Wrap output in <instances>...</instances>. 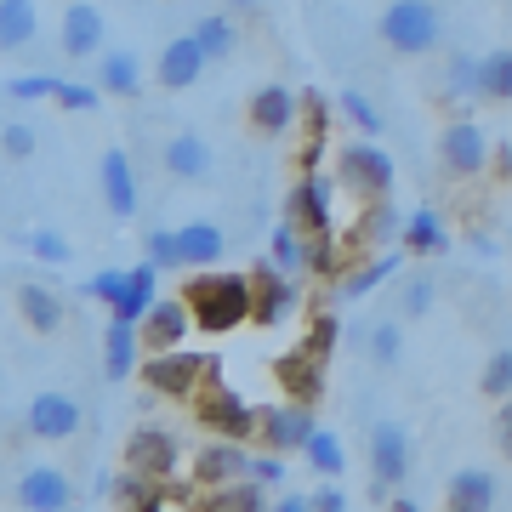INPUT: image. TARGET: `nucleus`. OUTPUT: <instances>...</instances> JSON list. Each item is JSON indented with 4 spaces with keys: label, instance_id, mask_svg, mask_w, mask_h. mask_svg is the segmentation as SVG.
Masks as SVG:
<instances>
[{
    "label": "nucleus",
    "instance_id": "15",
    "mask_svg": "<svg viewBox=\"0 0 512 512\" xmlns=\"http://www.w3.org/2000/svg\"><path fill=\"white\" fill-rule=\"evenodd\" d=\"M97 183H103V205H109L114 217L120 222L137 217V171H131L126 148H103V160H97Z\"/></svg>",
    "mask_w": 512,
    "mask_h": 512
},
{
    "label": "nucleus",
    "instance_id": "53",
    "mask_svg": "<svg viewBox=\"0 0 512 512\" xmlns=\"http://www.w3.org/2000/svg\"><path fill=\"white\" fill-rule=\"evenodd\" d=\"M234 12H262V0H228Z\"/></svg>",
    "mask_w": 512,
    "mask_h": 512
},
{
    "label": "nucleus",
    "instance_id": "47",
    "mask_svg": "<svg viewBox=\"0 0 512 512\" xmlns=\"http://www.w3.org/2000/svg\"><path fill=\"white\" fill-rule=\"evenodd\" d=\"M427 308H433V279H410V285H404V313L416 319V313H427Z\"/></svg>",
    "mask_w": 512,
    "mask_h": 512
},
{
    "label": "nucleus",
    "instance_id": "52",
    "mask_svg": "<svg viewBox=\"0 0 512 512\" xmlns=\"http://www.w3.org/2000/svg\"><path fill=\"white\" fill-rule=\"evenodd\" d=\"M274 512H313V495H274Z\"/></svg>",
    "mask_w": 512,
    "mask_h": 512
},
{
    "label": "nucleus",
    "instance_id": "2",
    "mask_svg": "<svg viewBox=\"0 0 512 512\" xmlns=\"http://www.w3.org/2000/svg\"><path fill=\"white\" fill-rule=\"evenodd\" d=\"M376 35H382L387 52H399V57L439 52V40H444L439 0H393V6L382 12V23H376Z\"/></svg>",
    "mask_w": 512,
    "mask_h": 512
},
{
    "label": "nucleus",
    "instance_id": "10",
    "mask_svg": "<svg viewBox=\"0 0 512 512\" xmlns=\"http://www.w3.org/2000/svg\"><path fill=\"white\" fill-rule=\"evenodd\" d=\"M251 285H256V308H251L256 325H285L296 313V274H285L274 262H256Z\"/></svg>",
    "mask_w": 512,
    "mask_h": 512
},
{
    "label": "nucleus",
    "instance_id": "28",
    "mask_svg": "<svg viewBox=\"0 0 512 512\" xmlns=\"http://www.w3.org/2000/svg\"><path fill=\"white\" fill-rule=\"evenodd\" d=\"M478 97L484 103H512V46L478 57Z\"/></svg>",
    "mask_w": 512,
    "mask_h": 512
},
{
    "label": "nucleus",
    "instance_id": "41",
    "mask_svg": "<svg viewBox=\"0 0 512 512\" xmlns=\"http://www.w3.org/2000/svg\"><path fill=\"white\" fill-rule=\"evenodd\" d=\"M52 103H63L69 114H92L97 103H103V86H97V80H92V86H86V80H63Z\"/></svg>",
    "mask_w": 512,
    "mask_h": 512
},
{
    "label": "nucleus",
    "instance_id": "30",
    "mask_svg": "<svg viewBox=\"0 0 512 512\" xmlns=\"http://www.w3.org/2000/svg\"><path fill=\"white\" fill-rule=\"evenodd\" d=\"M319 365H325V359H313L308 348L291 353V359L279 365V382H285V393H291V399H302V404H313V399H319V382H325V376H319Z\"/></svg>",
    "mask_w": 512,
    "mask_h": 512
},
{
    "label": "nucleus",
    "instance_id": "54",
    "mask_svg": "<svg viewBox=\"0 0 512 512\" xmlns=\"http://www.w3.org/2000/svg\"><path fill=\"white\" fill-rule=\"evenodd\" d=\"M0 92H6V86H0Z\"/></svg>",
    "mask_w": 512,
    "mask_h": 512
},
{
    "label": "nucleus",
    "instance_id": "1",
    "mask_svg": "<svg viewBox=\"0 0 512 512\" xmlns=\"http://www.w3.org/2000/svg\"><path fill=\"white\" fill-rule=\"evenodd\" d=\"M188 308H194V325L205 336H228L251 319L256 308V285L251 274H222V268H200V279H188Z\"/></svg>",
    "mask_w": 512,
    "mask_h": 512
},
{
    "label": "nucleus",
    "instance_id": "49",
    "mask_svg": "<svg viewBox=\"0 0 512 512\" xmlns=\"http://www.w3.org/2000/svg\"><path fill=\"white\" fill-rule=\"evenodd\" d=\"M495 444H501V456L512 461V399H501V410H495Z\"/></svg>",
    "mask_w": 512,
    "mask_h": 512
},
{
    "label": "nucleus",
    "instance_id": "37",
    "mask_svg": "<svg viewBox=\"0 0 512 512\" xmlns=\"http://www.w3.org/2000/svg\"><path fill=\"white\" fill-rule=\"evenodd\" d=\"M274 268H285V274H302L308 268V239H302L296 222H285L274 234Z\"/></svg>",
    "mask_w": 512,
    "mask_h": 512
},
{
    "label": "nucleus",
    "instance_id": "34",
    "mask_svg": "<svg viewBox=\"0 0 512 512\" xmlns=\"http://www.w3.org/2000/svg\"><path fill=\"white\" fill-rule=\"evenodd\" d=\"M336 114H342L353 131H365V137H376V131L387 126L382 114H376V103H370L365 92H353V86H342V92H336Z\"/></svg>",
    "mask_w": 512,
    "mask_h": 512
},
{
    "label": "nucleus",
    "instance_id": "51",
    "mask_svg": "<svg viewBox=\"0 0 512 512\" xmlns=\"http://www.w3.org/2000/svg\"><path fill=\"white\" fill-rule=\"evenodd\" d=\"M313 512H348V495L342 490H313Z\"/></svg>",
    "mask_w": 512,
    "mask_h": 512
},
{
    "label": "nucleus",
    "instance_id": "17",
    "mask_svg": "<svg viewBox=\"0 0 512 512\" xmlns=\"http://www.w3.org/2000/svg\"><path fill=\"white\" fill-rule=\"evenodd\" d=\"M18 507H29V512H63V507H74L69 473H57V467H29V473L18 478Z\"/></svg>",
    "mask_w": 512,
    "mask_h": 512
},
{
    "label": "nucleus",
    "instance_id": "39",
    "mask_svg": "<svg viewBox=\"0 0 512 512\" xmlns=\"http://www.w3.org/2000/svg\"><path fill=\"white\" fill-rule=\"evenodd\" d=\"M399 353H404V325L399 319H382V325L370 330V359H376V365H399Z\"/></svg>",
    "mask_w": 512,
    "mask_h": 512
},
{
    "label": "nucleus",
    "instance_id": "29",
    "mask_svg": "<svg viewBox=\"0 0 512 512\" xmlns=\"http://www.w3.org/2000/svg\"><path fill=\"white\" fill-rule=\"evenodd\" d=\"M18 313H23V325L40 330V336H52V330L63 325V302H57L46 285H23V291H18Z\"/></svg>",
    "mask_w": 512,
    "mask_h": 512
},
{
    "label": "nucleus",
    "instance_id": "20",
    "mask_svg": "<svg viewBox=\"0 0 512 512\" xmlns=\"http://www.w3.org/2000/svg\"><path fill=\"white\" fill-rule=\"evenodd\" d=\"M137 348H143L137 319L109 313V330H103V376H109V382H126L131 370H137Z\"/></svg>",
    "mask_w": 512,
    "mask_h": 512
},
{
    "label": "nucleus",
    "instance_id": "22",
    "mask_svg": "<svg viewBox=\"0 0 512 512\" xmlns=\"http://www.w3.org/2000/svg\"><path fill=\"white\" fill-rule=\"evenodd\" d=\"M177 461H183V450H177V439L160 433V427H143V433L126 444V467H143V473H154V478H171Z\"/></svg>",
    "mask_w": 512,
    "mask_h": 512
},
{
    "label": "nucleus",
    "instance_id": "46",
    "mask_svg": "<svg viewBox=\"0 0 512 512\" xmlns=\"http://www.w3.org/2000/svg\"><path fill=\"white\" fill-rule=\"evenodd\" d=\"M302 348H308L313 359H330V348H336V319H330V313L313 319V330H308V342H302Z\"/></svg>",
    "mask_w": 512,
    "mask_h": 512
},
{
    "label": "nucleus",
    "instance_id": "42",
    "mask_svg": "<svg viewBox=\"0 0 512 512\" xmlns=\"http://www.w3.org/2000/svg\"><path fill=\"white\" fill-rule=\"evenodd\" d=\"M143 245H148V262L154 268H183V239H177V228H154Z\"/></svg>",
    "mask_w": 512,
    "mask_h": 512
},
{
    "label": "nucleus",
    "instance_id": "27",
    "mask_svg": "<svg viewBox=\"0 0 512 512\" xmlns=\"http://www.w3.org/2000/svg\"><path fill=\"white\" fill-rule=\"evenodd\" d=\"M40 29L35 0H0V52H23Z\"/></svg>",
    "mask_w": 512,
    "mask_h": 512
},
{
    "label": "nucleus",
    "instance_id": "9",
    "mask_svg": "<svg viewBox=\"0 0 512 512\" xmlns=\"http://www.w3.org/2000/svg\"><path fill=\"white\" fill-rule=\"evenodd\" d=\"M285 211H291V222L302 228V234H336V211H330V177H319V171H302L291 188V200H285Z\"/></svg>",
    "mask_w": 512,
    "mask_h": 512
},
{
    "label": "nucleus",
    "instance_id": "31",
    "mask_svg": "<svg viewBox=\"0 0 512 512\" xmlns=\"http://www.w3.org/2000/svg\"><path fill=\"white\" fill-rule=\"evenodd\" d=\"M404 268V256L399 251H382L376 256V262H365V268H353L348 279H342V302H359V296H370L376 291V285H382V279H393Z\"/></svg>",
    "mask_w": 512,
    "mask_h": 512
},
{
    "label": "nucleus",
    "instance_id": "40",
    "mask_svg": "<svg viewBox=\"0 0 512 512\" xmlns=\"http://www.w3.org/2000/svg\"><path fill=\"white\" fill-rule=\"evenodd\" d=\"M57 74H18V80H6V97H18V103H46V97H57Z\"/></svg>",
    "mask_w": 512,
    "mask_h": 512
},
{
    "label": "nucleus",
    "instance_id": "19",
    "mask_svg": "<svg viewBox=\"0 0 512 512\" xmlns=\"http://www.w3.org/2000/svg\"><path fill=\"white\" fill-rule=\"evenodd\" d=\"M251 473V456L239 450V439H211L194 456V478H200L205 490H217V484H234V478Z\"/></svg>",
    "mask_w": 512,
    "mask_h": 512
},
{
    "label": "nucleus",
    "instance_id": "11",
    "mask_svg": "<svg viewBox=\"0 0 512 512\" xmlns=\"http://www.w3.org/2000/svg\"><path fill=\"white\" fill-rule=\"evenodd\" d=\"M63 57H74V63H86V57H103V40H109V23H103V12L97 6H86V0H69V12H63Z\"/></svg>",
    "mask_w": 512,
    "mask_h": 512
},
{
    "label": "nucleus",
    "instance_id": "18",
    "mask_svg": "<svg viewBox=\"0 0 512 512\" xmlns=\"http://www.w3.org/2000/svg\"><path fill=\"white\" fill-rule=\"evenodd\" d=\"M296 92L291 86H256L251 103H245V114H251V126L262 131V137H285V131L296 126Z\"/></svg>",
    "mask_w": 512,
    "mask_h": 512
},
{
    "label": "nucleus",
    "instance_id": "8",
    "mask_svg": "<svg viewBox=\"0 0 512 512\" xmlns=\"http://www.w3.org/2000/svg\"><path fill=\"white\" fill-rule=\"evenodd\" d=\"M256 439L279 450V456H291L302 444L313 439V404L291 399V404H268V410H256Z\"/></svg>",
    "mask_w": 512,
    "mask_h": 512
},
{
    "label": "nucleus",
    "instance_id": "45",
    "mask_svg": "<svg viewBox=\"0 0 512 512\" xmlns=\"http://www.w3.org/2000/svg\"><path fill=\"white\" fill-rule=\"evenodd\" d=\"M404 234V222L393 217V205L387 200H370V217H365V239H376V245H382V239H399Z\"/></svg>",
    "mask_w": 512,
    "mask_h": 512
},
{
    "label": "nucleus",
    "instance_id": "23",
    "mask_svg": "<svg viewBox=\"0 0 512 512\" xmlns=\"http://www.w3.org/2000/svg\"><path fill=\"white\" fill-rule=\"evenodd\" d=\"M444 507L456 512H490L495 507V478L484 467H461L450 484H444Z\"/></svg>",
    "mask_w": 512,
    "mask_h": 512
},
{
    "label": "nucleus",
    "instance_id": "13",
    "mask_svg": "<svg viewBox=\"0 0 512 512\" xmlns=\"http://www.w3.org/2000/svg\"><path fill=\"white\" fill-rule=\"evenodd\" d=\"M211 165H217V154H211V143H205L200 131H177V137H165V148H160V171L165 177H177V183H205Z\"/></svg>",
    "mask_w": 512,
    "mask_h": 512
},
{
    "label": "nucleus",
    "instance_id": "50",
    "mask_svg": "<svg viewBox=\"0 0 512 512\" xmlns=\"http://www.w3.org/2000/svg\"><path fill=\"white\" fill-rule=\"evenodd\" d=\"M120 279H126V274H120V268H109V274H97L92 285H86V296H103V302H109V296L120 291Z\"/></svg>",
    "mask_w": 512,
    "mask_h": 512
},
{
    "label": "nucleus",
    "instance_id": "3",
    "mask_svg": "<svg viewBox=\"0 0 512 512\" xmlns=\"http://www.w3.org/2000/svg\"><path fill=\"white\" fill-rule=\"evenodd\" d=\"M336 183L359 194V200H387V188H393V160H387L376 143H342L336 148Z\"/></svg>",
    "mask_w": 512,
    "mask_h": 512
},
{
    "label": "nucleus",
    "instance_id": "26",
    "mask_svg": "<svg viewBox=\"0 0 512 512\" xmlns=\"http://www.w3.org/2000/svg\"><path fill=\"white\" fill-rule=\"evenodd\" d=\"M211 501V512H268L274 501H268V484L262 478H234V484H217V490L205 495Z\"/></svg>",
    "mask_w": 512,
    "mask_h": 512
},
{
    "label": "nucleus",
    "instance_id": "35",
    "mask_svg": "<svg viewBox=\"0 0 512 512\" xmlns=\"http://www.w3.org/2000/svg\"><path fill=\"white\" fill-rule=\"evenodd\" d=\"M399 239H404V251H444V222L433 211H410Z\"/></svg>",
    "mask_w": 512,
    "mask_h": 512
},
{
    "label": "nucleus",
    "instance_id": "7",
    "mask_svg": "<svg viewBox=\"0 0 512 512\" xmlns=\"http://www.w3.org/2000/svg\"><path fill=\"white\" fill-rule=\"evenodd\" d=\"M370 478H376V501L393 495V484L410 478V433L393 427V421H376L370 427Z\"/></svg>",
    "mask_w": 512,
    "mask_h": 512
},
{
    "label": "nucleus",
    "instance_id": "38",
    "mask_svg": "<svg viewBox=\"0 0 512 512\" xmlns=\"http://www.w3.org/2000/svg\"><path fill=\"white\" fill-rule=\"evenodd\" d=\"M444 97H450V103H456V97H478V57H450V69H444V86H439Z\"/></svg>",
    "mask_w": 512,
    "mask_h": 512
},
{
    "label": "nucleus",
    "instance_id": "25",
    "mask_svg": "<svg viewBox=\"0 0 512 512\" xmlns=\"http://www.w3.org/2000/svg\"><path fill=\"white\" fill-rule=\"evenodd\" d=\"M177 239H183V268H217L228 251L217 222H188V228H177Z\"/></svg>",
    "mask_w": 512,
    "mask_h": 512
},
{
    "label": "nucleus",
    "instance_id": "21",
    "mask_svg": "<svg viewBox=\"0 0 512 512\" xmlns=\"http://www.w3.org/2000/svg\"><path fill=\"white\" fill-rule=\"evenodd\" d=\"M160 268L154 262H137V268H126V279H120V291L109 296V313H120V319H143L154 302H160Z\"/></svg>",
    "mask_w": 512,
    "mask_h": 512
},
{
    "label": "nucleus",
    "instance_id": "5",
    "mask_svg": "<svg viewBox=\"0 0 512 512\" xmlns=\"http://www.w3.org/2000/svg\"><path fill=\"white\" fill-rule=\"evenodd\" d=\"M194 410H200L211 439H251L256 433V404H245V393H234V387H222V382L200 387Z\"/></svg>",
    "mask_w": 512,
    "mask_h": 512
},
{
    "label": "nucleus",
    "instance_id": "55",
    "mask_svg": "<svg viewBox=\"0 0 512 512\" xmlns=\"http://www.w3.org/2000/svg\"><path fill=\"white\" fill-rule=\"evenodd\" d=\"M0 126H6V120H0Z\"/></svg>",
    "mask_w": 512,
    "mask_h": 512
},
{
    "label": "nucleus",
    "instance_id": "44",
    "mask_svg": "<svg viewBox=\"0 0 512 512\" xmlns=\"http://www.w3.org/2000/svg\"><path fill=\"white\" fill-rule=\"evenodd\" d=\"M0 154L23 165L29 154H35V131L23 126V120H6V126H0Z\"/></svg>",
    "mask_w": 512,
    "mask_h": 512
},
{
    "label": "nucleus",
    "instance_id": "12",
    "mask_svg": "<svg viewBox=\"0 0 512 512\" xmlns=\"http://www.w3.org/2000/svg\"><path fill=\"white\" fill-rule=\"evenodd\" d=\"M205 63H211V57H205V46H200L194 35H171V40L160 46L154 80H160L165 92H188V86H194V80L205 74Z\"/></svg>",
    "mask_w": 512,
    "mask_h": 512
},
{
    "label": "nucleus",
    "instance_id": "16",
    "mask_svg": "<svg viewBox=\"0 0 512 512\" xmlns=\"http://www.w3.org/2000/svg\"><path fill=\"white\" fill-rule=\"evenodd\" d=\"M29 433L46 439V444L74 439V433H80V404H74L69 393H35V399H29Z\"/></svg>",
    "mask_w": 512,
    "mask_h": 512
},
{
    "label": "nucleus",
    "instance_id": "48",
    "mask_svg": "<svg viewBox=\"0 0 512 512\" xmlns=\"http://www.w3.org/2000/svg\"><path fill=\"white\" fill-rule=\"evenodd\" d=\"M251 478H262V484H279V478H285V461H279V450H268V456H251Z\"/></svg>",
    "mask_w": 512,
    "mask_h": 512
},
{
    "label": "nucleus",
    "instance_id": "6",
    "mask_svg": "<svg viewBox=\"0 0 512 512\" xmlns=\"http://www.w3.org/2000/svg\"><path fill=\"white\" fill-rule=\"evenodd\" d=\"M439 165L450 171V177H478V171L490 165V137H484V126L467 120V114L444 120V131H439Z\"/></svg>",
    "mask_w": 512,
    "mask_h": 512
},
{
    "label": "nucleus",
    "instance_id": "24",
    "mask_svg": "<svg viewBox=\"0 0 512 512\" xmlns=\"http://www.w3.org/2000/svg\"><path fill=\"white\" fill-rule=\"evenodd\" d=\"M97 86H103V97H137L143 92V63H137V52H103L97 57Z\"/></svg>",
    "mask_w": 512,
    "mask_h": 512
},
{
    "label": "nucleus",
    "instance_id": "32",
    "mask_svg": "<svg viewBox=\"0 0 512 512\" xmlns=\"http://www.w3.org/2000/svg\"><path fill=\"white\" fill-rule=\"evenodd\" d=\"M302 456H308V467L319 478H342V473H348V450H342V439L325 433V427H313V439L302 444Z\"/></svg>",
    "mask_w": 512,
    "mask_h": 512
},
{
    "label": "nucleus",
    "instance_id": "14",
    "mask_svg": "<svg viewBox=\"0 0 512 512\" xmlns=\"http://www.w3.org/2000/svg\"><path fill=\"white\" fill-rule=\"evenodd\" d=\"M143 330V348H183V336L194 330V308H188V296H165L154 308L137 319Z\"/></svg>",
    "mask_w": 512,
    "mask_h": 512
},
{
    "label": "nucleus",
    "instance_id": "43",
    "mask_svg": "<svg viewBox=\"0 0 512 512\" xmlns=\"http://www.w3.org/2000/svg\"><path fill=\"white\" fill-rule=\"evenodd\" d=\"M23 245H29V256H40V262H69V239L52 234V228H35V234H23Z\"/></svg>",
    "mask_w": 512,
    "mask_h": 512
},
{
    "label": "nucleus",
    "instance_id": "33",
    "mask_svg": "<svg viewBox=\"0 0 512 512\" xmlns=\"http://www.w3.org/2000/svg\"><path fill=\"white\" fill-rule=\"evenodd\" d=\"M188 35L205 46V57H211V63H222V57L239 46V29H234V18H228V12H211V18H200Z\"/></svg>",
    "mask_w": 512,
    "mask_h": 512
},
{
    "label": "nucleus",
    "instance_id": "4",
    "mask_svg": "<svg viewBox=\"0 0 512 512\" xmlns=\"http://www.w3.org/2000/svg\"><path fill=\"white\" fill-rule=\"evenodd\" d=\"M205 370H217L205 353H188V348H154V359L143 365V382L165 399H194L205 382Z\"/></svg>",
    "mask_w": 512,
    "mask_h": 512
},
{
    "label": "nucleus",
    "instance_id": "36",
    "mask_svg": "<svg viewBox=\"0 0 512 512\" xmlns=\"http://www.w3.org/2000/svg\"><path fill=\"white\" fill-rule=\"evenodd\" d=\"M478 393L484 399H512V348H495L490 353V365H484V376H478Z\"/></svg>",
    "mask_w": 512,
    "mask_h": 512
}]
</instances>
